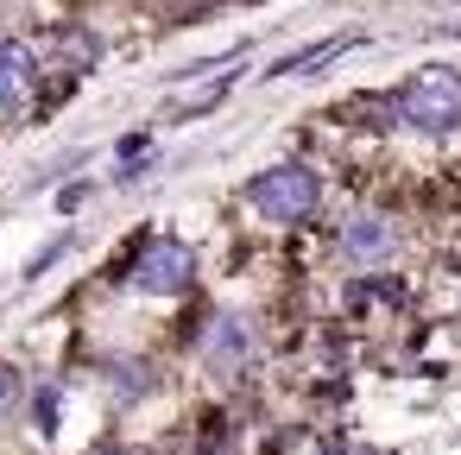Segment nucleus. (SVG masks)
<instances>
[{
	"instance_id": "1",
	"label": "nucleus",
	"mask_w": 461,
	"mask_h": 455,
	"mask_svg": "<svg viewBox=\"0 0 461 455\" xmlns=\"http://www.w3.org/2000/svg\"><path fill=\"white\" fill-rule=\"evenodd\" d=\"M247 203H253V215H266L278 228H297L322 209V177L303 159H285V165H266V171L247 177Z\"/></svg>"
},
{
	"instance_id": "2",
	"label": "nucleus",
	"mask_w": 461,
	"mask_h": 455,
	"mask_svg": "<svg viewBox=\"0 0 461 455\" xmlns=\"http://www.w3.org/2000/svg\"><path fill=\"white\" fill-rule=\"evenodd\" d=\"M121 278H127V291H140V297H184V291L196 285V247L177 241V234L133 241Z\"/></svg>"
},
{
	"instance_id": "3",
	"label": "nucleus",
	"mask_w": 461,
	"mask_h": 455,
	"mask_svg": "<svg viewBox=\"0 0 461 455\" xmlns=\"http://www.w3.org/2000/svg\"><path fill=\"white\" fill-rule=\"evenodd\" d=\"M398 114H404V127H417L429 140L455 133L461 127V70H423V77H411L398 89Z\"/></svg>"
},
{
	"instance_id": "4",
	"label": "nucleus",
	"mask_w": 461,
	"mask_h": 455,
	"mask_svg": "<svg viewBox=\"0 0 461 455\" xmlns=\"http://www.w3.org/2000/svg\"><path fill=\"white\" fill-rule=\"evenodd\" d=\"M329 247H335L348 266H379V259H392V253H398V228H392V215H385V209H354V215H341V222H335Z\"/></svg>"
},
{
	"instance_id": "5",
	"label": "nucleus",
	"mask_w": 461,
	"mask_h": 455,
	"mask_svg": "<svg viewBox=\"0 0 461 455\" xmlns=\"http://www.w3.org/2000/svg\"><path fill=\"white\" fill-rule=\"evenodd\" d=\"M404 304H411V285H404V278H354V285L341 291V323L373 329V323H392Z\"/></svg>"
},
{
	"instance_id": "6",
	"label": "nucleus",
	"mask_w": 461,
	"mask_h": 455,
	"mask_svg": "<svg viewBox=\"0 0 461 455\" xmlns=\"http://www.w3.org/2000/svg\"><path fill=\"white\" fill-rule=\"evenodd\" d=\"M196 348H203V367L215 379H240V367L253 360V329L221 310V316H209V335H196Z\"/></svg>"
},
{
	"instance_id": "7",
	"label": "nucleus",
	"mask_w": 461,
	"mask_h": 455,
	"mask_svg": "<svg viewBox=\"0 0 461 455\" xmlns=\"http://www.w3.org/2000/svg\"><path fill=\"white\" fill-rule=\"evenodd\" d=\"M329 121L348 127V133H392L404 114H398V96H385V89H360V96H341V102L329 108Z\"/></svg>"
},
{
	"instance_id": "8",
	"label": "nucleus",
	"mask_w": 461,
	"mask_h": 455,
	"mask_svg": "<svg viewBox=\"0 0 461 455\" xmlns=\"http://www.w3.org/2000/svg\"><path fill=\"white\" fill-rule=\"evenodd\" d=\"M39 89V51L26 39H0V114L26 108Z\"/></svg>"
},
{
	"instance_id": "9",
	"label": "nucleus",
	"mask_w": 461,
	"mask_h": 455,
	"mask_svg": "<svg viewBox=\"0 0 461 455\" xmlns=\"http://www.w3.org/2000/svg\"><path fill=\"white\" fill-rule=\"evenodd\" d=\"M354 45H366L360 32H335V39H322V45H310V51H297V58H285L272 77H310V70H322L329 58H341V51H354Z\"/></svg>"
},
{
	"instance_id": "10",
	"label": "nucleus",
	"mask_w": 461,
	"mask_h": 455,
	"mask_svg": "<svg viewBox=\"0 0 461 455\" xmlns=\"http://www.w3.org/2000/svg\"><path fill=\"white\" fill-rule=\"evenodd\" d=\"M51 45H58V58L70 64V77H77L83 64H95V58H102V39H95V32H83V26H64Z\"/></svg>"
},
{
	"instance_id": "11",
	"label": "nucleus",
	"mask_w": 461,
	"mask_h": 455,
	"mask_svg": "<svg viewBox=\"0 0 461 455\" xmlns=\"http://www.w3.org/2000/svg\"><path fill=\"white\" fill-rule=\"evenodd\" d=\"M32 423H39L45 442L58 436V423H64V386H58V379H45V386L32 392Z\"/></svg>"
},
{
	"instance_id": "12",
	"label": "nucleus",
	"mask_w": 461,
	"mask_h": 455,
	"mask_svg": "<svg viewBox=\"0 0 461 455\" xmlns=\"http://www.w3.org/2000/svg\"><path fill=\"white\" fill-rule=\"evenodd\" d=\"M152 7H158V20H165V26H184V20H203V14H215L221 0H152Z\"/></svg>"
},
{
	"instance_id": "13",
	"label": "nucleus",
	"mask_w": 461,
	"mask_h": 455,
	"mask_svg": "<svg viewBox=\"0 0 461 455\" xmlns=\"http://www.w3.org/2000/svg\"><path fill=\"white\" fill-rule=\"evenodd\" d=\"M20 405V373H14V360H0V411H14Z\"/></svg>"
},
{
	"instance_id": "14",
	"label": "nucleus",
	"mask_w": 461,
	"mask_h": 455,
	"mask_svg": "<svg viewBox=\"0 0 461 455\" xmlns=\"http://www.w3.org/2000/svg\"><path fill=\"white\" fill-rule=\"evenodd\" d=\"M228 89H234V83H215V89H203L196 102H184L177 114H209V108H221V96H228Z\"/></svg>"
},
{
	"instance_id": "15",
	"label": "nucleus",
	"mask_w": 461,
	"mask_h": 455,
	"mask_svg": "<svg viewBox=\"0 0 461 455\" xmlns=\"http://www.w3.org/2000/svg\"><path fill=\"white\" fill-rule=\"evenodd\" d=\"M64 247H70V234H58V241H51L45 253H32V266H26V278H39L45 266H58V259H64Z\"/></svg>"
},
{
	"instance_id": "16",
	"label": "nucleus",
	"mask_w": 461,
	"mask_h": 455,
	"mask_svg": "<svg viewBox=\"0 0 461 455\" xmlns=\"http://www.w3.org/2000/svg\"><path fill=\"white\" fill-rule=\"evenodd\" d=\"M83 203H89V184H70V190L58 196V209H83Z\"/></svg>"
},
{
	"instance_id": "17",
	"label": "nucleus",
	"mask_w": 461,
	"mask_h": 455,
	"mask_svg": "<svg viewBox=\"0 0 461 455\" xmlns=\"http://www.w3.org/2000/svg\"><path fill=\"white\" fill-rule=\"evenodd\" d=\"M89 455H140V449H127V442H114V436H108V442H95Z\"/></svg>"
}]
</instances>
